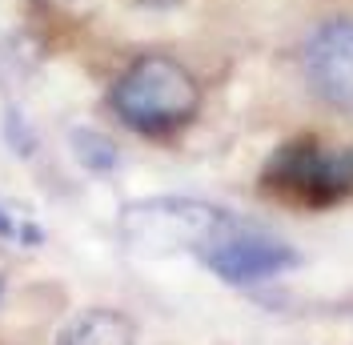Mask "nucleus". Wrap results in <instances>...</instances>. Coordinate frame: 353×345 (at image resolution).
Listing matches in <instances>:
<instances>
[{"mask_svg":"<svg viewBox=\"0 0 353 345\" xmlns=\"http://www.w3.org/2000/svg\"><path fill=\"white\" fill-rule=\"evenodd\" d=\"M109 105L132 132L169 137L197 117L201 88L181 61L165 57V52H149V57H137L117 77Z\"/></svg>","mask_w":353,"mask_h":345,"instance_id":"1","label":"nucleus"},{"mask_svg":"<svg viewBox=\"0 0 353 345\" xmlns=\"http://www.w3.org/2000/svg\"><path fill=\"white\" fill-rule=\"evenodd\" d=\"M265 189L305 209H325L353 197V145H321L313 137L285 141L261 172Z\"/></svg>","mask_w":353,"mask_h":345,"instance_id":"2","label":"nucleus"},{"mask_svg":"<svg viewBox=\"0 0 353 345\" xmlns=\"http://www.w3.org/2000/svg\"><path fill=\"white\" fill-rule=\"evenodd\" d=\"M221 221L225 209L217 205H205L193 197H153L121 213V237L141 253H173V249L201 253Z\"/></svg>","mask_w":353,"mask_h":345,"instance_id":"3","label":"nucleus"},{"mask_svg":"<svg viewBox=\"0 0 353 345\" xmlns=\"http://www.w3.org/2000/svg\"><path fill=\"white\" fill-rule=\"evenodd\" d=\"M197 257L229 285H261L297 265V253L281 237H273L233 213H225L217 233L209 237V245Z\"/></svg>","mask_w":353,"mask_h":345,"instance_id":"4","label":"nucleus"},{"mask_svg":"<svg viewBox=\"0 0 353 345\" xmlns=\"http://www.w3.org/2000/svg\"><path fill=\"white\" fill-rule=\"evenodd\" d=\"M305 77L325 105L353 112V21H325L309 37Z\"/></svg>","mask_w":353,"mask_h":345,"instance_id":"5","label":"nucleus"},{"mask_svg":"<svg viewBox=\"0 0 353 345\" xmlns=\"http://www.w3.org/2000/svg\"><path fill=\"white\" fill-rule=\"evenodd\" d=\"M57 345H137V333L117 309H88L77 322H68Z\"/></svg>","mask_w":353,"mask_h":345,"instance_id":"6","label":"nucleus"},{"mask_svg":"<svg viewBox=\"0 0 353 345\" xmlns=\"http://www.w3.org/2000/svg\"><path fill=\"white\" fill-rule=\"evenodd\" d=\"M72 152H77V161H81L88 172H112L117 161H121L117 145H112L105 132H92V129L72 132Z\"/></svg>","mask_w":353,"mask_h":345,"instance_id":"7","label":"nucleus"},{"mask_svg":"<svg viewBox=\"0 0 353 345\" xmlns=\"http://www.w3.org/2000/svg\"><path fill=\"white\" fill-rule=\"evenodd\" d=\"M0 237L4 241H21V245H41V229H37V221L28 213H21L17 205H8V201H0Z\"/></svg>","mask_w":353,"mask_h":345,"instance_id":"8","label":"nucleus"},{"mask_svg":"<svg viewBox=\"0 0 353 345\" xmlns=\"http://www.w3.org/2000/svg\"><path fill=\"white\" fill-rule=\"evenodd\" d=\"M0 285H4V281H0Z\"/></svg>","mask_w":353,"mask_h":345,"instance_id":"9","label":"nucleus"}]
</instances>
